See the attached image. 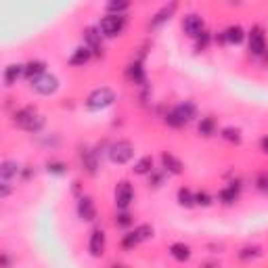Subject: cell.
I'll list each match as a JSON object with an SVG mask.
<instances>
[{
    "mask_svg": "<svg viewBox=\"0 0 268 268\" xmlns=\"http://www.w3.org/2000/svg\"><path fill=\"white\" fill-rule=\"evenodd\" d=\"M128 7V3H109L107 5V11H109V15H122V11H126Z\"/></svg>",
    "mask_w": 268,
    "mask_h": 268,
    "instance_id": "cell-30",
    "label": "cell"
},
{
    "mask_svg": "<svg viewBox=\"0 0 268 268\" xmlns=\"http://www.w3.org/2000/svg\"><path fill=\"white\" fill-rule=\"evenodd\" d=\"M132 155H134V147L128 141H120V143L111 145V149H109V157L115 164H128V161L132 159Z\"/></svg>",
    "mask_w": 268,
    "mask_h": 268,
    "instance_id": "cell-5",
    "label": "cell"
},
{
    "mask_svg": "<svg viewBox=\"0 0 268 268\" xmlns=\"http://www.w3.org/2000/svg\"><path fill=\"white\" fill-rule=\"evenodd\" d=\"M207 42H209V36H207V32H203L201 36H197V49L203 51L205 46H207Z\"/></svg>",
    "mask_w": 268,
    "mask_h": 268,
    "instance_id": "cell-35",
    "label": "cell"
},
{
    "mask_svg": "<svg viewBox=\"0 0 268 268\" xmlns=\"http://www.w3.org/2000/svg\"><path fill=\"white\" fill-rule=\"evenodd\" d=\"M21 76H26V67H23V65H9L5 69V82H7V86H13Z\"/></svg>",
    "mask_w": 268,
    "mask_h": 268,
    "instance_id": "cell-15",
    "label": "cell"
},
{
    "mask_svg": "<svg viewBox=\"0 0 268 268\" xmlns=\"http://www.w3.org/2000/svg\"><path fill=\"white\" fill-rule=\"evenodd\" d=\"M13 122L17 126H21L23 130H28V132H38L40 128L44 126V118L40 113H36V109H32V107H23L15 113V118Z\"/></svg>",
    "mask_w": 268,
    "mask_h": 268,
    "instance_id": "cell-2",
    "label": "cell"
},
{
    "mask_svg": "<svg viewBox=\"0 0 268 268\" xmlns=\"http://www.w3.org/2000/svg\"><path fill=\"white\" fill-rule=\"evenodd\" d=\"M195 115H197V109H195V105L189 103V101H184L180 105H176L168 115H166V122L174 128H178V126H184V124H189L195 120Z\"/></svg>",
    "mask_w": 268,
    "mask_h": 268,
    "instance_id": "cell-1",
    "label": "cell"
},
{
    "mask_svg": "<svg viewBox=\"0 0 268 268\" xmlns=\"http://www.w3.org/2000/svg\"><path fill=\"white\" fill-rule=\"evenodd\" d=\"M237 197H239V189L235 184H230V186H226V189L220 191V201L222 203H235Z\"/></svg>",
    "mask_w": 268,
    "mask_h": 268,
    "instance_id": "cell-23",
    "label": "cell"
},
{
    "mask_svg": "<svg viewBox=\"0 0 268 268\" xmlns=\"http://www.w3.org/2000/svg\"><path fill=\"white\" fill-rule=\"evenodd\" d=\"M49 172H55V174H63L65 172V166L61 161H49Z\"/></svg>",
    "mask_w": 268,
    "mask_h": 268,
    "instance_id": "cell-34",
    "label": "cell"
},
{
    "mask_svg": "<svg viewBox=\"0 0 268 268\" xmlns=\"http://www.w3.org/2000/svg\"><path fill=\"white\" fill-rule=\"evenodd\" d=\"M9 193H11V186H9V182H7V180H3V191H0V195L7 197Z\"/></svg>",
    "mask_w": 268,
    "mask_h": 268,
    "instance_id": "cell-36",
    "label": "cell"
},
{
    "mask_svg": "<svg viewBox=\"0 0 268 268\" xmlns=\"http://www.w3.org/2000/svg\"><path fill=\"white\" fill-rule=\"evenodd\" d=\"M32 86L36 92H40V95H53V92L59 88V80H57L55 76H51V74H44L38 80H34Z\"/></svg>",
    "mask_w": 268,
    "mask_h": 268,
    "instance_id": "cell-6",
    "label": "cell"
},
{
    "mask_svg": "<svg viewBox=\"0 0 268 268\" xmlns=\"http://www.w3.org/2000/svg\"><path fill=\"white\" fill-rule=\"evenodd\" d=\"M103 34L95 28H86L84 30V40H86V46L92 51V55H101L103 53V40H101Z\"/></svg>",
    "mask_w": 268,
    "mask_h": 268,
    "instance_id": "cell-9",
    "label": "cell"
},
{
    "mask_svg": "<svg viewBox=\"0 0 268 268\" xmlns=\"http://www.w3.org/2000/svg\"><path fill=\"white\" fill-rule=\"evenodd\" d=\"M195 203L197 205H209V203H212V197H209L205 191H201V193L195 195Z\"/></svg>",
    "mask_w": 268,
    "mask_h": 268,
    "instance_id": "cell-32",
    "label": "cell"
},
{
    "mask_svg": "<svg viewBox=\"0 0 268 268\" xmlns=\"http://www.w3.org/2000/svg\"><path fill=\"white\" fill-rule=\"evenodd\" d=\"M182 30L184 34H189L191 38H197L203 34V19L199 15H186L182 21Z\"/></svg>",
    "mask_w": 268,
    "mask_h": 268,
    "instance_id": "cell-8",
    "label": "cell"
},
{
    "mask_svg": "<svg viewBox=\"0 0 268 268\" xmlns=\"http://www.w3.org/2000/svg\"><path fill=\"white\" fill-rule=\"evenodd\" d=\"M161 164H164L166 172H170V174H180L182 172V161L176 159L172 153H161Z\"/></svg>",
    "mask_w": 268,
    "mask_h": 268,
    "instance_id": "cell-14",
    "label": "cell"
},
{
    "mask_svg": "<svg viewBox=\"0 0 268 268\" xmlns=\"http://www.w3.org/2000/svg\"><path fill=\"white\" fill-rule=\"evenodd\" d=\"M214 130H216V122H214V118H203V120L199 122V132H201L203 136H212Z\"/></svg>",
    "mask_w": 268,
    "mask_h": 268,
    "instance_id": "cell-26",
    "label": "cell"
},
{
    "mask_svg": "<svg viewBox=\"0 0 268 268\" xmlns=\"http://www.w3.org/2000/svg\"><path fill=\"white\" fill-rule=\"evenodd\" d=\"M80 159H82V166L90 172V174H95L97 172V157H95V153H92L90 149H80Z\"/></svg>",
    "mask_w": 268,
    "mask_h": 268,
    "instance_id": "cell-18",
    "label": "cell"
},
{
    "mask_svg": "<svg viewBox=\"0 0 268 268\" xmlns=\"http://www.w3.org/2000/svg\"><path fill=\"white\" fill-rule=\"evenodd\" d=\"M113 101H115V92L111 88H107V86H103V88H97V90L90 92V97L86 99V107L90 111H97V109L109 107Z\"/></svg>",
    "mask_w": 268,
    "mask_h": 268,
    "instance_id": "cell-3",
    "label": "cell"
},
{
    "mask_svg": "<svg viewBox=\"0 0 268 268\" xmlns=\"http://www.w3.org/2000/svg\"><path fill=\"white\" fill-rule=\"evenodd\" d=\"M90 57H92V51L84 44V46H80V49L74 51V55L69 57V63L72 65H86L90 61Z\"/></svg>",
    "mask_w": 268,
    "mask_h": 268,
    "instance_id": "cell-13",
    "label": "cell"
},
{
    "mask_svg": "<svg viewBox=\"0 0 268 268\" xmlns=\"http://www.w3.org/2000/svg\"><path fill=\"white\" fill-rule=\"evenodd\" d=\"M26 67V76L32 80H38L40 76H44V72H46V63L44 61H30L28 65H23Z\"/></svg>",
    "mask_w": 268,
    "mask_h": 268,
    "instance_id": "cell-17",
    "label": "cell"
},
{
    "mask_svg": "<svg viewBox=\"0 0 268 268\" xmlns=\"http://www.w3.org/2000/svg\"><path fill=\"white\" fill-rule=\"evenodd\" d=\"M134 199V191H132V186L130 182H120L118 184V189H115V205H118L120 209H128V205L132 203Z\"/></svg>",
    "mask_w": 268,
    "mask_h": 268,
    "instance_id": "cell-7",
    "label": "cell"
},
{
    "mask_svg": "<svg viewBox=\"0 0 268 268\" xmlns=\"http://www.w3.org/2000/svg\"><path fill=\"white\" fill-rule=\"evenodd\" d=\"M3 266H5V268L9 266V253H7V251H5V255H3Z\"/></svg>",
    "mask_w": 268,
    "mask_h": 268,
    "instance_id": "cell-38",
    "label": "cell"
},
{
    "mask_svg": "<svg viewBox=\"0 0 268 268\" xmlns=\"http://www.w3.org/2000/svg\"><path fill=\"white\" fill-rule=\"evenodd\" d=\"M126 26V17L124 15H105L99 23V32L103 34V36L107 38H115L120 36L122 30Z\"/></svg>",
    "mask_w": 268,
    "mask_h": 268,
    "instance_id": "cell-4",
    "label": "cell"
},
{
    "mask_svg": "<svg viewBox=\"0 0 268 268\" xmlns=\"http://www.w3.org/2000/svg\"><path fill=\"white\" fill-rule=\"evenodd\" d=\"M115 268H124V266H115Z\"/></svg>",
    "mask_w": 268,
    "mask_h": 268,
    "instance_id": "cell-39",
    "label": "cell"
},
{
    "mask_svg": "<svg viewBox=\"0 0 268 268\" xmlns=\"http://www.w3.org/2000/svg\"><path fill=\"white\" fill-rule=\"evenodd\" d=\"M255 255H260V247H245L239 251L241 260H249V258H255Z\"/></svg>",
    "mask_w": 268,
    "mask_h": 268,
    "instance_id": "cell-31",
    "label": "cell"
},
{
    "mask_svg": "<svg viewBox=\"0 0 268 268\" xmlns=\"http://www.w3.org/2000/svg\"><path fill=\"white\" fill-rule=\"evenodd\" d=\"M134 232H136L138 241H147V239L153 237V226H149V224H141V226H136V228H134Z\"/></svg>",
    "mask_w": 268,
    "mask_h": 268,
    "instance_id": "cell-28",
    "label": "cell"
},
{
    "mask_svg": "<svg viewBox=\"0 0 268 268\" xmlns=\"http://www.w3.org/2000/svg\"><path fill=\"white\" fill-rule=\"evenodd\" d=\"M115 224H118V226H130L132 224V216L130 214H120L118 218H115Z\"/></svg>",
    "mask_w": 268,
    "mask_h": 268,
    "instance_id": "cell-33",
    "label": "cell"
},
{
    "mask_svg": "<svg viewBox=\"0 0 268 268\" xmlns=\"http://www.w3.org/2000/svg\"><path fill=\"white\" fill-rule=\"evenodd\" d=\"M128 78H130L134 84H143L145 82V69L138 61L132 63V65H128Z\"/></svg>",
    "mask_w": 268,
    "mask_h": 268,
    "instance_id": "cell-21",
    "label": "cell"
},
{
    "mask_svg": "<svg viewBox=\"0 0 268 268\" xmlns=\"http://www.w3.org/2000/svg\"><path fill=\"white\" fill-rule=\"evenodd\" d=\"M178 203L184 207L195 205V193H191V189H180L178 191Z\"/></svg>",
    "mask_w": 268,
    "mask_h": 268,
    "instance_id": "cell-25",
    "label": "cell"
},
{
    "mask_svg": "<svg viewBox=\"0 0 268 268\" xmlns=\"http://www.w3.org/2000/svg\"><path fill=\"white\" fill-rule=\"evenodd\" d=\"M134 172L136 174H151L153 172V157H141L136 161V166H134Z\"/></svg>",
    "mask_w": 268,
    "mask_h": 268,
    "instance_id": "cell-24",
    "label": "cell"
},
{
    "mask_svg": "<svg viewBox=\"0 0 268 268\" xmlns=\"http://www.w3.org/2000/svg\"><path fill=\"white\" fill-rule=\"evenodd\" d=\"M174 11H176V3H170V5H166V7L161 9L159 13L153 17V19H151V26H153V28L161 26V23H164V21H168V19L172 17V13H174Z\"/></svg>",
    "mask_w": 268,
    "mask_h": 268,
    "instance_id": "cell-19",
    "label": "cell"
},
{
    "mask_svg": "<svg viewBox=\"0 0 268 268\" xmlns=\"http://www.w3.org/2000/svg\"><path fill=\"white\" fill-rule=\"evenodd\" d=\"M260 147H262V151H264V153H268V136H264L262 141H260Z\"/></svg>",
    "mask_w": 268,
    "mask_h": 268,
    "instance_id": "cell-37",
    "label": "cell"
},
{
    "mask_svg": "<svg viewBox=\"0 0 268 268\" xmlns=\"http://www.w3.org/2000/svg\"><path fill=\"white\" fill-rule=\"evenodd\" d=\"M243 36H245V32H243L241 26H230V28H226V32H224V40H226V42H232V44H239V42L243 40Z\"/></svg>",
    "mask_w": 268,
    "mask_h": 268,
    "instance_id": "cell-22",
    "label": "cell"
},
{
    "mask_svg": "<svg viewBox=\"0 0 268 268\" xmlns=\"http://www.w3.org/2000/svg\"><path fill=\"white\" fill-rule=\"evenodd\" d=\"M170 253H172V258H176L178 262H184L191 258V249H189V245H184V243H174L170 247Z\"/></svg>",
    "mask_w": 268,
    "mask_h": 268,
    "instance_id": "cell-20",
    "label": "cell"
},
{
    "mask_svg": "<svg viewBox=\"0 0 268 268\" xmlns=\"http://www.w3.org/2000/svg\"><path fill=\"white\" fill-rule=\"evenodd\" d=\"M222 138L224 141H228V143H241V132L237 130V128H224L222 130Z\"/></svg>",
    "mask_w": 268,
    "mask_h": 268,
    "instance_id": "cell-27",
    "label": "cell"
},
{
    "mask_svg": "<svg viewBox=\"0 0 268 268\" xmlns=\"http://www.w3.org/2000/svg\"><path fill=\"white\" fill-rule=\"evenodd\" d=\"M17 174H19V164L17 161H13V159L3 161V166H0V178L9 182L11 178H15Z\"/></svg>",
    "mask_w": 268,
    "mask_h": 268,
    "instance_id": "cell-16",
    "label": "cell"
},
{
    "mask_svg": "<svg viewBox=\"0 0 268 268\" xmlns=\"http://www.w3.org/2000/svg\"><path fill=\"white\" fill-rule=\"evenodd\" d=\"M138 243H141V241H138V237H136V232L132 230V232H128V235L122 239V245L126 247V249H132L134 245H138Z\"/></svg>",
    "mask_w": 268,
    "mask_h": 268,
    "instance_id": "cell-29",
    "label": "cell"
},
{
    "mask_svg": "<svg viewBox=\"0 0 268 268\" xmlns=\"http://www.w3.org/2000/svg\"><path fill=\"white\" fill-rule=\"evenodd\" d=\"M78 214L82 220H95L97 218V207H95V201L90 197H82L78 201Z\"/></svg>",
    "mask_w": 268,
    "mask_h": 268,
    "instance_id": "cell-12",
    "label": "cell"
},
{
    "mask_svg": "<svg viewBox=\"0 0 268 268\" xmlns=\"http://www.w3.org/2000/svg\"><path fill=\"white\" fill-rule=\"evenodd\" d=\"M88 251L95 255V258H99V255H103L105 251V232L101 228H95L90 232V241H88Z\"/></svg>",
    "mask_w": 268,
    "mask_h": 268,
    "instance_id": "cell-10",
    "label": "cell"
},
{
    "mask_svg": "<svg viewBox=\"0 0 268 268\" xmlns=\"http://www.w3.org/2000/svg\"><path fill=\"white\" fill-rule=\"evenodd\" d=\"M249 51L253 55H264V51H266V38L260 28H253L249 34Z\"/></svg>",
    "mask_w": 268,
    "mask_h": 268,
    "instance_id": "cell-11",
    "label": "cell"
}]
</instances>
